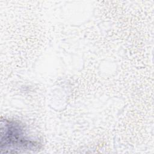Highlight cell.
<instances>
[{
	"mask_svg": "<svg viewBox=\"0 0 154 154\" xmlns=\"http://www.w3.org/2000/svg\"><path fill=\"white\" fill-rule=\"evenodd\" d=\"M1 153H20L38 150L40 143L28 135L24 126L17 121L1 120Z\"/></svg>",
	"mask_w": 154,
	"mask_h": 154,
	"instance_id": "obj_1",
	"label": "cell"
}]
</instances>
